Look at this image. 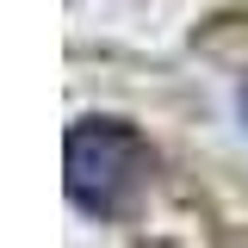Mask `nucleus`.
<instances>
[{
	"instance_id": "1",
	"label": "nucleus",
	"mask_w": 248,
	"mask_h": 248,
	"mask_svg": "<svg viewBox=\"0 0 248 248\" xmlns=\"http://www.w3.org/2000/svg\"><path fill=\"white\" fill-rule=\"evenodd\" d=\"M149 180V143L124 118H81L62 149V186L75 211L87 217H118Z\"/></svg>"
},
{
	"instance_id": "2",
	"label": "nucleus",
	"mask_w": 248,
	"mask_h": 248,
	"mask_svg": "<svg viewBox=\"0 0 248 248\" xmlns=\"http://www.w3.org/2000/svg\"><path fill=\"white\" fill-rule=\"evenodd\" d=\"M236 106H242V118H248V81H242V99H236Z\"/></svg>"
}]
</instances>
